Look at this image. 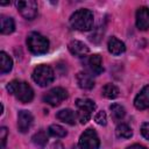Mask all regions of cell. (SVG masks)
I'll use <instances>...</instances> for the list:
<instances>
[{"mask_svg":"<svg viewBox=\"0 0 149 149\" xmlns=\"http://www.w3.org/2000/svg\"><path fill=\"white\" fill-rule=\"evenodd\" d=\"M7 90L10 94H13L19 101L27 104L30 102L34 98V91L30 87V85L26 81L21 80H12L7 85Z\"/></svg>","mask_w":149,"mask_h":149,"instance_id":"obj_2","label":"cell"},{"mask_svg":"<svg viewBox=\"0 0 149 149\" xmlns=\"http://www.w3.org/2000/svg\"><path fill=\"white\" fill-rule=\"evenodd\" d=\"M134 106L137 109H147L149 108V85H146L135 97Z\"/></svg>","mask_w":149,"mask_h":149,"instance_id":"obj_11","label":"cell"},{"mask_svg":"<svg viewBox=\"0 0 149 149\" xmlns=\"http://www.w3.org/2000/svg\"><path fill=\"white\" fill-rule=\"evenodd\" d=\"M66 98H68V91L65 88L54 87L43 95V101L51 106H58Z\"/></svg>","mask_w":149,"mask_h":149,"instance_id":"obj_8","label":"cell"},{"mask_svg":"<svg viewBox=\"0 0 149 149\" xmlns=\"http://www.w3.org/2000/svg\"><path fill=\"white\" fill-rule=\"evenodd\" d=\"M50 149H64V147H63V144L61 142H55V143L51 144Z\"/></svg>","mask_w":149,"mask_h":149,"instance_id":"obj_27","label":"cell"},{"mask_svg":"<svg viewBox=\"0 0 149 149\" xmlns=\"http://www.w3.org/2000/svg\"><path fill=\"white\" fill-rule=\"evenodd\" d=\"M141 134L144 139L149 140V122H144L141 126Z\"/></svg>","mask_w":149,"mask_h":149,"instance_id":"obj_25","label":"cell"},{"mask_svg":"<svg viewBox=\"0 0 149 149\" xmlns=\"http://www.w3.org/2000/svg\"><path fill=\"white\" fill-rule=\"evenodd\" d=\"M0 64H1L0 65L1 73H7L13 68V61H12V58L5 51H1L0 52Z\"/></svg>","mask_w":149,"mask_h":149,"instance_id":"obj_18","label":"cell"},{"mask_svg":"<svg viewBox=\"0 0 149 149\" xmlns=\"http://www.w3.org/2000/svg\"><path fill=\"white\" fill-rule=\"evenodd\" d=\"M136 27L140 30L149 29V8L143 6L136 10Z\"/></svg>","mask_w":149,"mask_h":149,"instance_id":"obj_10","label":"cell"},{"mask_svg":"<svg viewBox=\"0 0 149 149\" xmlns=\"http://www.w3.org/2000/svg\"><path fill=\"white\" fill-rule=\"evenodd\" d=\"M33 142L35 143V146H37L40 148H43L48 142V136L43 130H40L38 133H36L33 136Z\"/></svg>","mask_w":149,"mask_h":149,"instance_id":"obj_23","label":"cell"},{"mask_svg":"<svg viewBox=\"0 0 149 149\" xmlns=\"http://www.w3.org/2000/svg\"><path fill=\"white\" fill-rule=\"evenodd\" d=\"M54 79H55V72L52 68H50L49 65H44V64L38 65L33 71V80L42 87L50 85L54 81Z\"/></svg>","mask_w":149,"mask_h":149,"instance_id":"obj_4","label":"cell"},{"mask_svg":"<svg viewBox=\"0 0 149 149\" xmlns=\"http://www.w3.org/2000/svg\"><path fill=\"white\" fill-rule=\"evenodd\" d=\"M76 79H77L78 86L83 90H91L94 87V80H93L92 76L86 72H83V71L78 72L76 76Z\"/></svg>","mask_w":149,"mask_h":149,"instance_id":"obj_13","label":"cell"},{"mask_svg":"<svg viewBox=\"0 0 149 149\" xmlns=\"http://www.w3.org/2000/svg\"><path fill=\"white\" fill-rule=\"evenodd\" d=\"M127 149H147L144 146H141V144H133L130 147H128Z\"/></svg>","mask_w":149,"mask_h":149,"instance_id":"obj_28","label":"cell"},{"mask_svg":"<svg viewBox=\"0 0 149 149\" xmlns=\"http://www.w3.org/2000/svg\"><path fill=\"white\" fill-rule=\"evenodd\" d=\"M20 14L27 20H34L37 16V2L34 0H20L16 2Z\"/></svg>","mask_w":149,"mask_h":149,"instance_id":"obj_7","label":"cell"},{"mask_svg":"<svg viewBox=\"0 0 149 149\" xmlns=\"http://www.w3.org/2000/svg\"><path fill=\"white\" fill-rule=\"evenodd\" d=\"M48 133H49V135H51L54 137H57V139L64 137L66 135V130L62 126H59V125H51V126H49Z\"/></svg>","mask_w":149,"mask_h":149,"instance_id":"obj_22","label":"cell"},{"mask_svg":"<svg viewBox=\"0 0 149 149\" xmlns=\"http://www.w3.org/2000/svg\"><path fill=\"white\" fill-rule=\"evenodd\" d=\"M79 148L80 149H99L100 140L94 129L87 128L79 137Z\"/></svg>","mask_w":149,"mask_h":149,"instance_id":"obj_6","label":"cell"},{"mask_svg":"<svg viewBox=\"0 0 149 149\" xmlns=\"http://www.w3.org/2000/svg\"><path fill=\"white\" fill-rule=\"evenodd\" d=\"M88 66L92 73L94 74H100L104 71V66H102V59L99 55L94 54L92 56H90L88 58Z\"/></svg>","mask_w":149,"mask_h":149,"instance_id":"obj_17","label":"cell"},{"mask_svg":"<svg viewBox=\"0 0 149 149\" xmlns=\"http://www.w3.org/2000/svg\"><path fill=\"white\" fill-rule=\"evenodd\" d=\"M115 134L120 139H130L133 136V130L127 123H119L116 126Z\"/></svg>","mask_w":149,"mask_h":149,"instance_id":"obj_19","label":"cell"},{"mask_svg":"<svg viewBox=\"0 0 149 149\" xmlns=\"http://www.w3.org/2000/svg\"><path fill=\"white\" fill-rule=\"evenodd\" d=\"M27 47L34 55H43L49 50V41L40 33L31 31L27 36Z\"/></svg>","mask_w":149,"mask_h":149,"instance_id":"obj_3","label":"cell"},{"mask_svg":"<svg viewBox=\"0 0 149 149\" xmlns=\"http://www.w3.org/2000/svg\"><path fill=\"white\" fill-rule=\"evenodd\" d=\"M0 135H1V144H2V149L6 146V140H7V128L2 127L0 129Z\"/></svg>","mask_w":149,"mask_h":149,"instance_id":"obj_26","label":"cell"},{"mask_svg":"<svg viewBox=\"0 0 149 149\" xmlns=\"http://www.w3.org/2000/svg\"><path fill=\"white\" fill-rule=\"evenodd\" d=\"M107 47H108V51L112 54V55H121L122 52H125L126 50V45L122 41H120L119 38L116 37H111L108 40V43H107Z\"/></svg>","mask_w":149,"mask_h":149,"instance_id":"obj_14","label":"cell"},{"mask_svg":"<svg viewBox=\"0 0 149 149\" xmlns=\"http://www.w3.org/2000/svg\"><path fill=\"white\" fill-rule=\"evenodd\" d=\"M101 94L107 99H115L119 95V88L114 84H106L101 88Z\"/></svg>","mask_w":149,"mask_h":149,"instance_id":"obj_20","label":"cell"},{"mask_svg":"<svg viewBox=\"0 0 149 149\" xmlns=\"http://www.w3.org/2000/svg\"><path fill=\"white\" fill-rule=\"evenodd\" d=\"M94 120H95V122H97L98 125L105 126V125L107 123V115H106V113H105L104 111H100V112H98V113L95 114Z\"/></svg>","mask_w":149,"mask_h":149,"instance_id":"obj_24","label":"cell"},{"mask_svg":"<svg viewBox=\"0 0 149 149\" xmlns=\"http://www.w3.org/2000/svg\"><path fill=\"white\" fill-rule=\"evenodd\" d=\"M34 121V118L29 111H20L17 114V128L21 133H26L29 130Z\"/></svg>","mask_w":149,"mask_h":149,"instance_id":"obj_9","label":"cell"},{"mask_svg":"<svg viewBox=\"0 0 149 149\" xmlns=\"http://www.w3.org/2000/svg\"><path fill=\"white\" fill-rule=\"evenodd\" d=\"M56 118H57L58 120H61V121L68 123V125L73 126V125L76 123V120H77V114H76L72 109L65 108V109L59 111V112L56 114Z\"/></svg>","mask_w":149,"mask_h":149,"instance_id":"obj_15","label":"cell"},{"mask_svg":"<svg viewBox=\"0 0 149 149\" xmlns=\"http://www.w3.org/2000/svg\"><path fill=\"white\" fill-rule=\"evenodd\" d=\"M76 106L78 108V111H77V119L83 125L86 123L91 119L92 113L94 112V109L97 107L94 101L91 100V99H77Z\"/></svg>","mask_w":149,"mask_h":149,"instance_id":"obj_5","label":"cell"},{"mask_svg":"<svg viewBox=\"0 0 149 149\" xmlns=\"http://www.w3.org/2000/svg\"><path fill=\"white\" fill-rule=\"evenodd\" d=\"M69 50L72 55L77 56V57H84L88 54V47L81 42V41H78V40H73L69 43Z\"/></svg>","mask_w":149,"mask_h":149,"instance_id":"obj_12","label":"cell"},{"mask_svg":"<svg viewBox=\"0 0 149 149\" xmlns=\"http://www.w3.org/2000/svg\"><path fill=\"white\" fill-rule=\"evenodd\" d=\"M15 30V22L13 17L1 15L0 17V31L1 34H12Z\"/></svg>","mask_w":149,"mask_h":149,"instance_id":"obj_16","label":"cell"},{"mask_svg":"<svg viewBox=\"0 0 149 149\" xmlns=\"http://www.w3.org/2000/svg\"><path fill=\"white\" fill-rule=\"evenodd\" d=\"M109 109H111V115L115 121L123 119V116L126 115V109L120 104H112L109 106Z\"/></svg>","mask_w":149,"mask_h":149,"instance_id":"obj_21","label":"cell"},{"mask_svg":"<svg viewBox=\"0 0 149 149\" xmlns=\"http://www.w3.org/2000/svg\"><path fill=\"white\" fill-rule=\"evenodd\" d=\"M94 16L90 9H78L70 17V24L73 29L79 31H87L93 27Z\"/></svg>","mask_w":149,"mask_h":149,"instance_id":"obj_1","label":"cell"}]
</instances>
